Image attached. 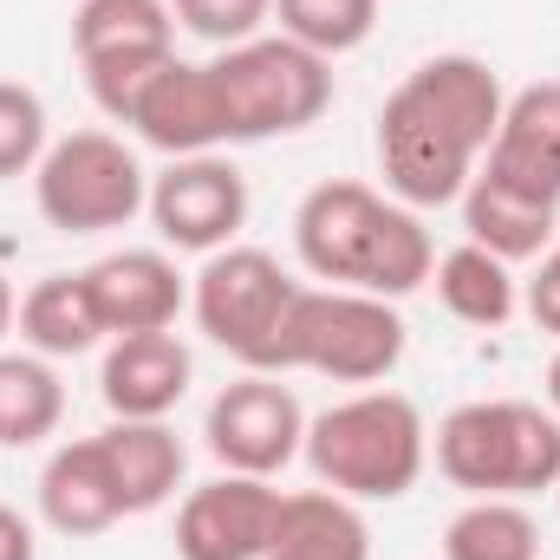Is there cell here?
Masks as SVG:
<instances>
[{
	"label": "cell",
	"instance_id": "obj_1",
	"mask_svg": "<svg viewBox=\"0 0 560 560\" xmlns=\"http://www.w3.org/2000/svg\"><path fill=\"white\" fill-rule=\"evenodd\" d=\"M502 79L476 52H436L398 79L378 112V170L405 209H443L482 170L502 125Z\"/></svg>",
	"mask_w": 560,
	"mask_h": 560
},
{
	"label": "cell",
	"instance_id": "obj_2",
	"mask_svg": "<svg viewBox=\"0 0 560 560\" xmlns=\"http://www.w3.org/2000/svg\"><path fill=\"white\" fill-rule=\"evenodd\" d=\"M293 255L313 280H332L346 293H378V300L418 293L436 268L418 209H405L398 196H385L372 183H352V176L313 183L300 196Z\"/></svg>",
	"mask_w": 560,
	"mask_h": 560
},
{
	"label": "cell",
	"instance_id": "obj_3",
	"mask_svg": "<svg viewBox=\"0 0 560 560\" xmlns=\"http://www.w3.org/2000/svg\"><path fill=\"white\" fill-rule=\"evenodd\" d=\"M300 456L313 463L319 489L346 502H398L418 489L430 463V430L405 392H359L306 418Z\"/></svg>",
	"mask_w": 560,
	"mask_h": 560
},
{
	"label": "cell",
	"instance_id": "obj_4",
	"mask_svg": "<svg viewBox=\"0 0 560 560\" xmlns=\"http://www.w3.org/2000/svg\"><path fill=\"white\" fill-rule=\"evenodd\" d=\"M430 456L469 495H541L560 482V418L528 398H476L436 423Z\"/></svg>",
	"mask_w": 560,
	"mask_h": 560
},
{
	"label": "cell",
	"instance_id": "obj_5",
	"mask_svg": "<svg viewBox=\"0 0 560 560\" xmlns=\"http://www.w3.org/2000/svg\"><path fill=\"white\" fill-rule=\"evenodd\" d=\"M300 287L306 280H293L268 248L229 242L202 255V275L189 280V313L209 332V346H222L235 365L287 378V332H293Z\"/></svg>",
	"mask_w": 560,
	"mask_h": 560
},
{
	"label": "cell",
	"instance_id": "obj_6",
	"mask_svg": "<svg viewBox=\"0 0 560 560\" xmlns=\"http://www.w3.org/2000/svg\"><path fill=\"white\" fill-rule=\"evenodd\" d=\"M209 72L222 92L229 143L293 138V131L319 125L332 105V59L293 46L287 33H255L242 46H222L209 59Z\"/></svg>",
	"mask_w": 560,
	"mask_h": 560
},
{
	"label": "cell",
	"instance_id": "obj_7",
	"mask_svg": "<svg viewBox=\"0 0 560 560\" xmlns=\"http://www.w3.org/2000/svg\"><path fill=\"white\" fill-rule=\"evenodd\" d=\"M405 346H411V326L398 300L346 293V287H300L287 372H319L332 385H378L398 372Z\"/></svg>",
	"mask_w": 560,
	"mask_h": 560
},
{
	"label": "cell",
	"instance_id": "obj_8",
	"mask_svg": "<svg viewBox=\"0 0 560 560\" xmlns=\"http://www.w3.org/2000/svg\"><path fill=\"white\" fill-rule=\"evenodd\" d=\"M143 202H150V176H143L138 150L112 131H72L33 170V209L59 235L125 229L131 215H143Z\"/></svg>",
	"mask_w": 560,
	"mask_h": 560
},
{
	"label": "cell",
	"instance_id": "obj_9",
	"mask_svg": "<svg viewBox=\"0 0 560 560\" xmlns=\"http://www.w3.org/2000/svg\"><path fill=\"white\" fill-rule=\"evenodd\" d=\"M72 52L85 66L92 105L112 125H131L143 85L176 59V13L170 0H79Z\"/></svg>",
	"mask_w": 560,
	"mask_h": 560
},
{
	"label": "cell",
	"instance_id": "obj_10",
	"mask_svg": "<svg viewBox=\"0 0 560 560\" xmlns=\"http://www.w3.org/2000/svg\"><path fill=\"white\" fill-rule=\"evenodd\" d=\"M202 443L235 476H280L306 443V411H300L293 385H280L275 372H242L235 385H222L209 398Z\"/></svg>",
	"mask_w": 560,
	"mask_h": 560
},
{
	"label": "cell",
	"instance_id": "obj_11",
	"mask_svg": "<svg viewBox=\"0 0 560 560\" xmlns=\"http://www.w3.org/2000/svg\"><path fill=\"white\" fill-rule=\"evenodd\" d=\"M150 222L163 248L176 255H215L248 222V176L229 156H170L163 176H150Z\"/></svg>",
	"mask_w": 560,
	"mask_h": 560
},
{
	"label": "cell",
	"instance_id": "obj_12",
	"mask_svg": "<svg viewBox=\"0 0 560 560\" xmlns=\"http://www.w3.org/2000/svg\"><path fill=\"white\" fill-rule=\"evenodd\" d=\"M280 489L268 476L222 469L215 482L189 489L176 509V560H261L275 535Z\"/></svg>",
	"mask_w": 560,
	"mask_h": 560
},
{
	"label": "cell",
	"instance_id": "obj_13",
	"mask_svg": "<svg viewBox=\"0 0 560 560\" xmlns=\"http://www.w3.org/2000/svg\"><path fill=\"white\" fill-rule=\"evenodd\" d=\"M131 131L163 156H209L229 143L222 125V92H215V72L209 59H170L150 85H143L138 112H131Z\"/></svg>",
	"mask_w": 560,
	"mask_h": 560
},
{
	"label": "cell",
	"instance_id": "obj_14",
	"mask_svg": "<svg viewBox=\"0 0 560 560\" xmlns=\"http://www.w3.org/2000/svg\"><path fill=\"white\" fill-rule=\"evenodd\" d=\"M482 176L535 196V202H560V79L522 85L502 105L495 143L482 156Z\"/></svg>",
	"mask_w": 560,
	"mask_h": 560
},
{
	"label": "cell",
	"instance_id": "obj_15",
	"mask_svg": "<svg viewBox=\"0 0 560 560\" xmlns=\"http://www.w3.org/2000/svg\"><path fill=\"white\" fill-rule=\"evenodd\" d=\"M85 280H92V300H98V319H105L112 339L170 332L176 313L189 306V280L176 275V261L163 248H118V255L92 261Z\"/></svg>",
	"mask_w": 560,
	"mask_h": 560
},
{
	"label": "cell",
	"instance_id": "obj_16",
	"mask_svg": "<svg viewBox=\"0 0 560 560\" xmlns=\"http://www.w3.org/2000/svg\"><path fill=\"white\" fill-rule=\"evenodd\" d=\"M39 522L66 541H92L105 528L125 522V495H118V476H112V456L98 436H79V443H59L39 469Z\"/></svg>",
	"mask_w": 560,
	"mask_h": 560
},
{
	"label": "cell",
	"instance_id": "obj_17",
	"mask_svg": "<svg viewBox=\"0 0 560 560\" xmlns=\"http://www.w3.org/2000/svg\"><path fill=\"white\" fill-rule=\"evenodd\" d=\"M189 378L196 359L176 332H125L98 365V398L112 405V418H170L189 398Z\"/></svg>",
	"mask_w": 560,
	"mask_h": 560
},
{
	"label": "cell",
	"instance_id": "obj_18",
	"mask_svg": "<svg viewBox=\"0 0 560 560\" xmlns=\"http://www.w3.org/2000/svg\"><path fill=\"white\" fill-rule=\"evenodd\" d=\"M456 202H463L469 242L489 248V255H502L509 268L515 261H541L548 242L560 235V202H535V196H522V189H509V183H495L482 170L469 176V189Z\"/></svg>",
	"mask_w": 560,
	"mask_h": 560
},
{
	"label": "cell",
	"instance_id": "obj_19",
	"mask_svg": "<svg viewBox=\"0 0 560 560\" xmlns=\"http://www.w3.org/2000/svg\"><path fill=\"white\" fill-rule=\"evenodd\" d=\"M98 443H105V456H112L125 515H150V509H163V502L183 489L189 450H183V436L163 418H112V430H98Z\"/></svg>",
	"mask_w": 560,
	"mask_h": 560
},
{
	"label": "cell",
	"instance_id": "obj_20",
	"mask_svg": "<svg viewBox=\"0 0 560 560\" xmlns=\"http://www.w3.org/2000/svg\"><path fill=\"white\" fill-rule=\"evenodd\" d=\"M261 560H372V528L359 502L332 489H300V495H280Z\"/></svg>",
	"mask_w": 560,
	"mask_h": 560
},
{
	"label": "cell",
	"instance_id": "obj_21",
	"mask_svg": "<svg viewBox=\"0 0 560 560\" xmlns=\"http://www.w3.org/2000/svg\"><path fill=\"white\" fill-rule=\"evenodd\" d=\"M26 352L39 359H79L105 339V319H98V300H92V280L85 275H46L20 293V313H13Z\"/></svg>",
	"mask_w": 560,
	"mask_h": 560
},
{
	"label": "cell",
	"instance_id": "obj_22",
	"mask_svg": "<svg viewBox=\"0 0 560 560\" xmlns=\"http://www.w3.org/2000/svg\"><path fill=\"white\" fill-rule=\"evenodd\" d=\"M430 287H436V300H443V313H450V319L482 326V332L509 326V319H515V306H522V280H515V268H509L502 255L476 248V242L450 248V255L430 268Z\"/></svg>",
	"mask_w": 560,
	"mask_h": 560
},
{
	"label": "cell",
	"instance_id": "obj_23",
	"mask_svg": "<svg viewBox=\"0 0 560 560\" xmlns=\"http://www.w3.org/2000/svg\"><path fill=\"white\" fill-rule=\"evenodd\" d=\"M66 418V385L39 352H0V450H33Z\"/></svg>",
	"mask_w": 560,
	"mask_h": 560
},
{
	"label": "cell",
	"instance_id": "obj_24",
	"mask_svg": "<svg viewBox=\"0 0 560 560\" xmlns=\"http://www.w3.org/2000/svg\"><path fill=\"white\" fill-rule=\"evenodd\" d=\"M443 560H541V528L522 502L509 495H476L469 509L450 515Z\"/></svg>",
	"mask_w": 560,
	"mask_h": 560
},
{
	"label": "cell",
	"instance_id": "obj_25",
	"mask_svg": "<svg viewBox=\"0 0 560 560\" xmlns=\"http://www.w3.org/2000/svg\"><path fill=\"white\" fill-rule=\"evenodd\" d=\"M280 33L319 59H346L372 39L378 26V0H275Z\"/></svg>",
	"mask_w": 560,
	"mask_h": 560
},
{
	"label": "cell",
	"instance_id": "obj_26",
	"mask_svg": "<svg viewBox=\"0 0 560 560\" xmlns=\"http://www.w3.org/2000/svg\"><path fill=\"white\" fill-rule=\"evenodd\" d=\"M46 150H52V138H46V105H39V92L20 85V79H0V183L33 176Z\"/></svg>",
	"mask_w": 560,
	"mask_h": 560
},
{
	"label": "cell",
	"instance_id": "obj_27",
	"mask_svg": "<svg viewBox=\"0 0 560 560\" xmlns=\"http://www.w3.org/2000/svg\"><path fill=\"white\" fill-rule=\"evenodd\" d=\"M176 26L209 46H242L275 20V0H170Z\"/></svg>",
	"mask_w": 560,
	"mask_h": 560
},
{
	"label": "cell",
	"instance_id": "obj_28",
	"mask_svg": "<svg viewBox=\"0 0 560 560\" xmlns=\"http://www.w3.org/2000/svg\"><path fill=\"white\" fill-rule=\"evenodd\" d=\"M522 306H528V319H535L548 339H560V235L548 242V255L535 261V275L522 287Z\"/></svg>",
	"mask_w": 560,
	"mask_h": 560
},
{
	"label": "cell",
	"instance_id": "obj_29",
	"mask_svg": "<svg viewBox=\"0 0 560 560\" xmlns=\"http://www.w3.org/2000/svg\"><path fill=\"white\" fill-rule=\"evenodd\" d=\"M0 560H39V541H33V522L20 509L0 502Z\"/></svg>",
	"mask_w": 560,
	"mask_h": 560
},
{
	"label": "cell",
	"instance_id": "obj_30",
	"mask_svg": "<svg viewBox=\"0 0 560 560\" xmlns=\"http://www.w3.org/2000/svg\"><path fill=\"white\" fill-rule=\"evenodd\" d=\"M13 313H20V300H13V287H7V275H0V339L13 332Z\"/></svg>",
	"mask_w": 560,
	"mask_h": 560
},
{
	"label": "cell",
	"instance_id": "obj_31",
	"mask_svg": "<svg viewBox=\"0 0 560 560\" xmlns=\"http://www.w3.org/2000/svg\"><path fill=\"white\" fill-rule=\"evenodd\" d=\"M541 392H548V411L560 418V352L548 359V378H541Z\"/></svg>",
	"mask_w": 560,
	"mask_h": 560
},
{
	"label": "cell",
	"instance_id": "obj_32",
	"mask_svg": "<svg viewBox=\"0 0 560 560\" xmlns=\"http://www.w3.org/2000/svg\"><path fill=\"white\" fill-rule=\"evenodd\" d=\"M555 495H560V482H555Z\"/></svg>",
	"mask_w": 560,
	"mask_h": 560
}]
</instances>
